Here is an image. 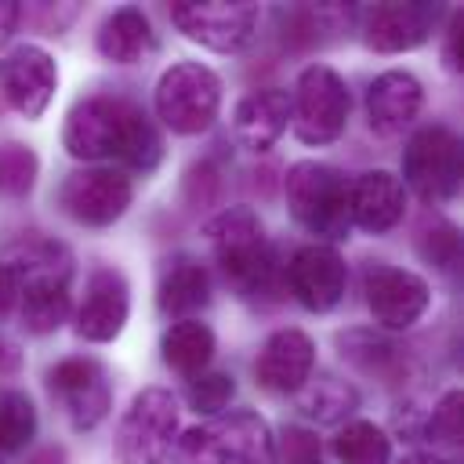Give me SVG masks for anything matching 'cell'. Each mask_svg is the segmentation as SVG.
<instances>
[{
	"label": "cell",
	"mask_w": 464,
	"mask_h": 464,
	"mask_svg": "<svg viewBox=\"0 0 464 464\" xmlns=\"http://www.w3.org/2000/svg\"><path fill=\"white\" fill-rule=\"evenodd\" d=\"M98 54L112 65H138L156 51L152 22L141 7H116L98 25Z\"/></svg>",
	"instance_id": "cell-22"
},
{
	"label": "cell",
	"mask_w": 464,
	"mask_h": 464,
	"mask_svg": "<svg viewBox=\"0 0 464 464\" xmlns=\"http://www.w3.org/2000/svg\"><path fill=\"white\" fill-rule=\"evenodd\" d=\"M18 18H22V7H18L14 0H0V47L11 40V33H14Z\"/></svg>",
	"instance_id": "cell-36"
},
{
	"label": "cell",
	"mask_w": 464,
	"mask_h": 464,
	"mask_svg": "<svg viewBox=\"0 0 464 464\" xmlns=\"http://www.w3.org/2000/svg\"><path fill=\"white\" fill-rule=\"evenodd\" d=\"M181 464H276V439L254 410H228L178 439Z\"/></svg>",
	"instance_id": "cell-4"
},
{
	"label": "cell",
	"mask_w": 464,
	"mask_h": 464,
	"mask_svg": "<svg viewBox=\"0 0 464 464\" xmlns=\"http://www.w3.org/2000/svg\"><path fill=\"white\" fill-rule=\"evenodd\" d=\"M207 243L214 246V257L221 265L225 283L246 297H268L279 286V257L276 246L265 236L261 218L250 207H225L203 225Z\"/></svg>",
	"instance_id": "cell-2"
},
{
	"label": "cell",
	"mask_w": 464,
	"mask_h": 464,
	"mask_svg": "<svg viewBox=\"0 0 464 464\" xmlns=\"http://www.w3.org/2000/svg\"><path fill=\"white\" fill-rule=\"evenodd\" d=\"M214 330L199 319H178L163 330V341H160V352H163V362L181 373V377H196L210 366L214 359Z\"/></svg>",
	"instance_id": "cell-24"
},
{
	"label": "cell",
	"mask_w": 464,
	"mask_h": 464,
	"mask_svg": "<svg viewBox=\"0 0 464 464\" xmlns=\"http://www.w3.org/2000/svg\"><path fill=\"white\" fill-rule=\"evenodd\" d=\"M395 464H450V460L439 457V453H431V450H413V453H406V457L395 460Z\"/></svg>",
	"instance_id": "cell-37"
},
{
	"label": "cell",
	"mask_w": 464,
	"mask_h": 464,
	"mask_svg": "<svg viewBox=\"0 0 464 464\" xmlns=\"http://www.w3.org/2000/svg\"><path fill=\"white\" fill-rule=\"evenodd\" d=\"M170 22L188 40L221 54H236L254 40L261 7L250 0H178L170 4Z\"/></svg>",
	"instance_id": "cell-9"
},
{
	"label": "cell",
	"mask_w": 464,
	"mask_h": 464,
	"mask_svg": "<svg viewBox=\"0 0 464 464\" xmlns=\"http://www.w3.org/2000/svg\"><path fill=\"white\" fill-rule=\"evenodd\" d=\"M130 315V286L120 268L102 265L83 283V301L76 308V334L91 344L116 341Z\"/></svg>",
	"instance_id": "cell-15"
},
{
	"label": "cell",
	"mask_w": 464,
	"mask_h": 464,
	"mask_svg": "<svg viewBox=\"0 0 464 464\" xmlns=\"http://www.w3.org/2000/svg\"><path fill=\"white\" fill-rule=\"evenodd\" d=\"M134 181L120 167H83L58 185V207L83 228H109L127 214Z\"/></svg>",
	"instance_id": "cell-10"
},
{
	"label": "cell",
	"mask_w": 464,
	"mask_h": 464,
	"mask_svg": "<svg viewBox=\"0 0 464 464\" xmlns=\"http://www.w3.org/2000/svg\"><path fill=\"white\" fill-rule=\"evenodd\" d=\"M362 294H366V308L381 330H410L413 323H420V315L431 304L428 283L417 272L388 265V261L366 265Z\"/></svg>",
	"instance_id": "cell-12"
},
{
	"label": "cell",
	"mask_w": 464,
	"mask_h": 464,
	"mask_svg": "<svg viewBox=\"0 0 464 464\" xmlns=\"http://www.w3.org/2000/svg\"><path fill=\"white\" fill-rule=\"evenodd\" d=\"M36 170H40V160L29 145H18V141L0 145V192L25 196L36 185Z\"/></svg>",
	"instance_id": "cell-30"
},
{
	"label": "cell",
	"mask_w": 464,
	"mask_h": 464,
	"mask_svg": "<svg viewBox=\"0 0 464 464\" xmlns=\"http://www.w3.org/2000/svg\"><path fill=\"white\" fill-rule=\"evenodd\" d=\"M286 207L301 228L323 239H348L352 232V210L348 192L352 181L323 160H297L283 178Z\"/></svg>",
	"instance_id": "cell-3"
},
{
	"label": "cell",
	"mask_w": 464,
	"mask_h": 464,
	"mask_svg": "<svg viewBox=\"0 0 464 464\" xmlns=\"http://www.w3.org/2000/svg\"><path fill=\"white\" fill-rule=\"evenodd\" d=\"M178 442V399L167 388H141L116 428L120 464H163Z\"/></svg>",
	"instance_id": "cell-8"
},
{
	"label": "cell",
	"mask_w": 464,
	"mask_h": 464,
	"mask_svg": "<svg viewBox=\"0 0 464 464\" xmlns=\"http://www.w3.org/2000/svg\"><path fill=\"white\" fill-rule=\"evenodd\" d=\"M62 145L72 160L102 163L116 160L138 174L156 170L163 160V141L152 120L120 94H87L80 98L62 127Z\"/></svg>",
	"instance_id": "cell-1"
},
{
	"label": "cell",
	"mask_w": 464,
	"mask_h": 464,
	"mask_svg": "<svg viewBox=\"0 0 464 464\" xmlns=\"http://www.w3.org/2000/svg\"><path fill=\"white\" fill-rule=\"evenodd\" d=\"M54 91H58V62L51 58V51L36 44H18L0 58V94L18 116L40 120Z\"/></svg>",
	"instance_id": "cell-14"
},
{
	"label": "cell",
	"mask_w": 464,
	"mask_h": 464,
	"mask_svg": "<svg viewBox=\"0 0 464 464\" xmlns=\"http://www.w3.org/2000/svg\"><path fill=\"white\" fill-rule=\"evenodd\" d=\"M417 250H420V257H424L428 265L450 272V268H457V261H460V232H457L450 221L435 218L431 225L420 228V236H417Z\"/></svg>",
	"instance_id": "cell-31"
},
{
	"label": "cell",
	"mask_w": 464,
	"mask_h": 464,
	"mask_svg": "<svg viewBox=\"0 0 464 464\" xmlns=\"http://www.w3.org/2000/svg\"><path fill=\"white\" fill-rule=\"evenodd\" d=\"M156 116L174 134H203L221 109V76L203 62H174L160 72L152 94Z\"/></svg>",
	"instance_id": "cell-6"
},
{
	"label": "cell",
	"mask_w": 464,
	"mask_h": 464,
	"mask_svg": "<svg viewBox=\"0 0 464 464\" xmlns=\"http://www.w3.org/2000/svg\"><path fill=\"white\" fill-rule=\"evenodd\" d=\"M290 123V94L283 87H257L239 98L232 112V134L250 152H268Z\"/></svg>",
	"instance_id": "cell-20"
},
{
	"label": "cell",
	"mask_w": 464,
	"mask_h": 464,
	"mask_svg": "<svg viewBox=\"0 0 464 464\" xmlns=\"http://www.w3.org/2000/svg\"><path fill=\"white\" fill-rule=\"evenodd\" d=\"M442 18L439 4H377L362 18V40L377 54H402L428 44Z\"/></svg>",
	"instance_id": "cell-16"
},
{
	"label": "cell",
	"mask_w": 464,
	"mask_h": 464,
	"mask_svg": "<svg viewBox=\"0 0 464 464\" xmlns=\"http://www.w3.org/2000/svg\"><path fill=\"white\" fill-rule=\"evenodd\" d=\"M359 406V392L334 377V373H319L315 381H308L301 392H297V410L304 417H315L319 424H337L344 420L352 410Z\"/></svg>",
	"instance_id": "cell-26"
},
{
	"label": "cell",
	"mask_w": 464,
	"mask_h": 464,
	"mask_svg": "<svg viewBox=\"0 0 464 464\" xmlns=\"http://www.w3.org/2000/svg\"><path fill=\"white\" fill-rule=\"evenodd\" d=\"M18 304V279L11 276V268L0 265V319Z\"/></svg>",
	"instance_id": "cell-34"
},
{
	"label": "cell",
	"mask_w": 464,
	"mask_h": 464,
	"mask_svg": "<svg viewBox=\"0 0 464 464\" xmlns=\"http://www.w3.org/2000/svg\"><path fill=\"white\" fill-rule=\"evenodd\" d=\"M210 272L192 257V254H174L160 276L156 286V304L167 319H196L210 304Z\"/></svg>",
	"instance_id": "cell-21"
},
{
	"label": "cell",
	"mask_w": 464,
	"mask_h": 464,
	"mask_svg": "<svg viewBox=\"0 0 464 464\" xmlns=\"http://www.w3.org/2000/svg\"><path fill=\"white\" fill-rule=\"evenodd\" d=\"M352 225L370 236L392 232L406 214V188L392 170H362L348 192Z\"/></svg>",
	"instance_id": "cell-19"
},
{
	"label": "cell",
	"mask_w": 464,
	"mask_h": 464,
	"mask_svg": "<svg viewBox=\"0 0 464 464\" xmlns=\"http://www.w3.org/2000/svg\"><path fill=\"white\" fill-rule=\"evenodd\" d=\"M424 109V87L406 69H388L366 87V123L377 138H399Z\"/></svg>",
	"instance_id": "cell-18"
},
{
	"label": "cell",
	"mask_w": 464,
	"mask_h": 464,
	"mask_svg": "<svg viewBox=\"0 0 464 464\" xmlns=\"http://www.w3.org/2000/svg\"><path fill=\"white\" fill-rule=\"evenodd\" d=\"M69 279L72 276H44V279L18 283V315L29 334L36 337L54 334L69 319V308H72Z\"/></svg>",
	"instance_id": "cell-23"
},
{
	"label": "cell",
	"mask_w": 464,
	"mask_h": 464,
	"mask_svg": "<svg viewBox=\"0 0 464 464\" xmlns=\"http://www.w3.org/2000/svg\"><path fill=\"white\" fill-rule=\"evenodd\" d=\"M283 279L294 294V301L315 315L330 312L341 304L344 290H348V265L337 254V246L330 243H304L290 254Z\"/></svg>",
	"instance_id": "cell-13"
},
{
	"label": "cell",
	"mask_w": 464,
	"mask_h": 464,
	"mask_svg": "<svg viewBox=\"0 0 464 464\" xmlns=\"http://www.w3.org/2000/svg\"><path fill=\"white\" fill-rule=\"evenodd\" d=\"M337 344H341V355L352 366H359L370 377H381L384 384H392L402 370V352L373 330H348V334L337 337Z\"/></svg>",
	"instance_id": "cell-25"
},
{
	"label": "cell",
	"mask_w": 464,
	"mask_h": 464,
	"mask_svg": "<svg viewBox=\"0 0 464 464\" xmlns=\"http://www.w3.org/2000/svg\"><path fill=\"white\" fill-rule=\"evenodd\" d=\"M232 395H236L232 377H228V373H218V370H203V373L188 377V392H185L188 406H192L196 413H203V417L225 413L228 402H232Z\"/></svg>",
	"instance_id": "cell-29"
},
{
	"label": "cell",
	"mask_w": 464,
	"mask_h": 464,
	"mask_svg": "<svg viewBox=\"0 0 464 464\" xmlns=\"http://www.w3.org/2000/svg\"><path fill=\"white\" fill-rule=\"evenodd\" d=\"M47 388L58 399L62 413L69 417V424L76 431H91L109 417L112 406V388H109V373L98 359L91 355H69L58 359L47 370Z\"/></svg>",
	"instance_id": "cell-11"
},
{
	"label": "cell",
	"mask_w": 464,
	"mask_h": 464,
	"mask_svg": "<svg viewBox=\"0 0 464 464\" xmlns=\"http://www.w3.org/2000/svg\"><path fill=\"white\" fill-rule=\"evenodd\" d=\"M348 112H352V91L344 76L319 62L304 65L294 83V98H290V123H294L297 141L304 145L337 141L348 127Z\"/></svg>",
	"instance_id": "cell-7"
},
{
	"label": "cell",
	"mask_w": 464,
	"mask_h": 464,
	"mask_svg": "<svg viewBox=\"0 0 464 464\" xmlns=\"http://www.w3.org/2000/svg\"><path fill=\"white\" fill-rule=\"evenodd\" d=\"M36 435V406L18 388H0V453H18Z\"/></svg>",
	"instance_id": "cell-28"
},
{
	"label": "cell",
	"mask_w": 464,
	"mask_h": 464,
	"mask_svg": "<svg viewBox=\"0 0 464 464\" xmlns=\"http://www.w3.org/2000/svg\"><path fill=\"white\" fill-rule=\"evenodd\" d=\"M460 25H464V18H460V14H450V29H446V65H450V69H460V62H457V51H460Z\"/></svg>",
	"instance_id": "cell-35"
},
{
	"label": "cell",
	"mask_w": 464,
	"mask_h": 464,
	"mask_svg": "<svg viewBox=\"0 0 464 464\" xmlns=\"http://www.w3.org/2000/svg\"><path fill=\"white\" fill-rule=\"evenodd\" d=\"M460 410H464V399L457 388H450L428 417V439H435L439 446H460Z\"/></svg>",
	"instance_id": "cell-32"
},
{
	"label": "cell",
	"mask_w": 464,
	"mask_h": 464,
	"mask_svg": "<svg viewBox=\"0 0 464 464\" xmlns=\"http://www.w3.org/2000/svg\"><path fill=\"white\" fill-rule=\"evenodd\" d=\"M334 453L341 464H392V439L373 420H348L334 435Z\"/></svg>",
	"instance_id": "cell-27"
},
{
	"label": "cell",
	"mask_w": 464,
	"mask_h": 464,
	"mask_svg": "<svg viewBox=\"0 0 464 464\" xmlns=\"http://www.w3.org/2000/svg\"><path fill=\"white\" fill-rule=\"evenodd\" d=\"M312 370H315V344L297 326L276 330L261 344L257 362H254V373H257L261 388L279 392V395H297L312 381Z\"/></svg>",
	"instance_id": "cell-17"
},
{
	"label": "cell",
	"mask_w": 464,
	"mask_h": 464,
	"mask_svg": "<svg viewBox=\"0 0 464 464\" xmlns=\"http://www.w3.org/2000/svg\"><path fill=\"white\" fill-rule=\"evenodd\" d=\"M464 152L460 138L446 123H424L410 134L402 149V188H410L420 203L442 207L460 192Z\"/></svg>",
	"instance_id": "cell-5"
},
{
	"label": "cell",
	"mask_w": 464,
	"mask_h": 464,
	"mask_svg": "<svg viewBox=\"0 0 464 464\" xmlns=\"http://www.w3.org/2000/svg\"><path fill=\"white\" fill-rule=\"evenodd\" d=\"M279 464H323L315 431H308L304 424H286L279 431Z\"/></svg>",
	"instance_id": "cell-33"
}]
</instances>
